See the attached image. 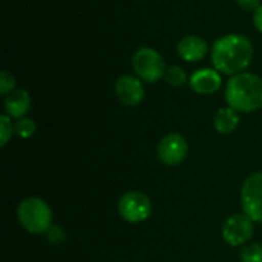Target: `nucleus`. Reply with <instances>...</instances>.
Instances as JSON below:
<instances>
[{"mask_svg":"<svg viewBox=\"0 0 262 262\" xmlns=\"http://www.w3.org/2000/svg\"><path fill=\"white\" fill-rule=\"evenodd\" d=\"M253 58V45L243 34H227L218 38L210 49L213 68L224 75L243 72Z\"/></svg>","mask_w":262,"mask_h":262,"instance_id":"f257e3e1","label":"nucleus"},{"mask_svg":"<svg viewBox=\"0 0 262 262\" xmlns=\"http://www.w3.org/2000/svg\"><path fill=\"white\" fill-rule=\"evenodd\" d=\"M226 101L236 112H255L262 107V78L252 72L232 75L226 86Z\"/></svg>","mask_w":262,"mask_h":262,"instance_id":"f03ea898","label":"nucleus"},{"mask_svg":"<svg viewBox=\"0 0 262 262\" xmlns=\"http://www.w3.org/2000/svg\"><path fill=\"white\" fill-rule=\"evenodd\" d=\"M17 216L25 230L34 235L48 233L52 227V212L41 198H26L17 209Z\"/></svg>","mask_w":262,"mask_h":262,"instance_id":"7ed1b4c3","label":"nucleus"},{"mask_svg":"<svg viewBox=\"0 0 262 262\" xmlns=\"http://www.w3.org/2000/svg\"><path fill=\"white\" fill-rule=\"evenodd\" d=\"M132 69L141 81L157 83L166 74L163 55L154 48H140L132 57Z\"/></svg>","mask_w":262,"mask_h":262,"instance_id":"20e7f679","label":"nucleus"},{"mask_svg":"<svg viewBox=\"0 0 262 262\" xmlns=\"http://www.w3.org/2000/svg\"><path fill=\"white\" fill-rule=\"evenodd\" d=\"M243 212L252 220L262 223V172L252 173L241 189Z\"/></svg>","mask_w":262,"mask_h":262,"instance_id":"39448f33","label":"nucleus"},{"mask_svg":"<svg viewBox=\"0 0 262 262\" xmlns=\"http://www.w3.org/2000/svg\"><path fill=\"white\" fill-rule=\"evenodd\" d=\"M152 204L141 192H127L118 201V213L127 223H141L150 216Z\"/></svg>","mask_w":262,"mask_h":262,"instance_id":"423d86ee","label":"nucleus"},{"mask_svg":"<svg viewBox=\"0 0 262 262\" xmlns=\"http://www.w3.org/2000/svg\"><path fill=\"white\" fill-rule=\"evenodd\" d=\"M253 223L246 213H238V215H232L230 218L226 220L224 226H223V238L224 241L232 246V247H239L243 244H246L255 232Z\"/></svg>","mask_w":262,"mask_h":262,"instance_id":"0eeeda50","label":"nucleus"},{"mask_svg":"<svg viewBox=\"0 0 262 262\" xmlns=\"http://www.w3.org/2000/svg\"><path fill=\"white\" fill-rule=\"evenodd\" d=\"M189 154V144L186 138L180 134H167L158 143L157 155L160 161L166 166L181 164Z\"/></svg>","mask_w":262,"mask_h":262,"instance_id":"6e6552de","label":"nucleus"},{"mask_svg":"<svg viewBox=\"0 0 262 262\" xmlns=\"http://www.w3.org/2000/svg\"><path fill=\"white\" fill-rule=\"evenodd\" d=\"M115 94L121 104L137 106L144 100L146 91L143 81L135 75H121L115 83Z\"/></svg>","mask_w":262,"mask_h":262,"instance_id":"1a4fd4ad","label":"nucleus"},{"mask_svg":"<svg viewBox=\"0 0 262 262\" xmlns=\"http://www.w3.org/2000/svg\"><path fill=\"white\" fill-rule=\"evenodd\" d=\"M189 83L193 92L200 95H210L220 91L223 80L221 74L215 68H201L190 75Z\"/></svg>","mask_w":262,"mask_h":262,"instance_id":"9d476101","label":"nucleus"},{"mask_svg":"<svg viewBox=\"0 0 262 262\" xmlns=\"http://www.w3.org/2000/svg\"><path fill=\"white\" fill-rule=\"evenodd\" d=\"M178 55L187 61V63H195L203 60L207 52H209V45L207 41L200 37V35H186L180 40L177 46Z\"/></svg>","mask_w":262,"mask_h":262,"instance_id":"9b49d317","label":"nucleus"},{"mask_svg":"<svg viewBox=\"0 0 262 262\" xmlns=\"http://www.w3.org/2000/svg\"><path fill=\"white\" fill-rule=\"evenodd\" d=\"M31 107V97L25 89H14L5 97V111L11 118H21Z\"/></svg>","mask_w":262,"mask_h":262,"instance_id":"f8f14e48","label":"nucleus"},{"mask_svg":"<svg viewBox=\"0 0 262 262\" xmlns=\"http://www.w3.org/2000/svg\"><path fill=\"white\" fill-rule=\"evenodd\" d=\"M213 124H215L216 132L224 134V135L232 134V132L238 127V124H239V115H238V112H236L235 109H232L230 106L221 107V109L216 112V115H215Z\"/></svg>","mask_w":262,"mask_h":262,"instance_id":"ddd939ff","label":"nucleus"},{"mask_svg":"<svg viewBox=\"0 0 262 262\" xmlns=\"http://www.w3.org/2000/svg\"><path fill=\"white\" fill-rule=\"evenodd\" d=\"M164 80L167 84L173 86V88H181L186 81H187V74H186V69L178 66V64H173V66H169L166 69V74H164Z\"/></svg>","mask_w":262,"mask_h":262,"instance_id":"4468645a","label":"nucleus"},{"mask_svg":"<svg viewBox=\"0 0 262 262\" xmlns=\"http://www.w3.org/2000/svg\"><path fill=\"white\" fill-rule=\"evenodd\" d=\"M35 132V123L34 120L28 117H21L14 123V134L18 135L20 138H31Z\"/></svg>","mask_w":262,"mask_h":262,"instance_id":"2eb2a0df","label":"nucleus"},{"mask_svg":"<svg viewBox=\"0 0 262 262\" xmlns=\"http://www.w3.org/2000/svg\"><path fill=\"white\" fill-rule=\"evenodd\" d=\"M239 256H241V262H262V246L256 243L246 244Z\"/></svg>","mask_w":262,"mask_h":262,"instance_id":"dca6fc26","label":"nucleus"},{"mask_svg":"<svg viewBox=\"0 0 262 262\" xmlns=\"http://www.w3.org/2000/svg\"><path fill=\"white\" fill-rule=\"evenodd\" d=\"M12 132H14V124L11 121V117L8 114L0 115V135H2L0 146L2 147H5L8 144L9 138L12 137Z\"/></svg>","mask_w":262,"mask_h":262,"instance_id":"f3484780","label":"nucleus"},{"mask_svg":"<svg viewBox=\"0 0 262 262\" xmlns=\"http://www.w3.org/2000/svg\"><path fill=\"white\" fill-rule=\"evenodd\" d=\"M14 89H15V78H14V75L9 71H2L0 72V94L6 97Z\"/></svg>","mask_w":262,"mask_h":262,"instance_id":"a211bd4d","label":"nucleus"},{"mask_svg":"<svg viewBox=\"0 0 262 262\" xmlns=\"http://www.w3.org/2000/svg\"><path fill=\"white\" fill-rule=\"evenodd\" d=\"M46 236H48V239H49L51 243H54V244H60V243L64 241V232H63L58 226H52V227L48 230Z\"/></svg>","mask_w":262,"mask_h":262,"instance_id":"6ab92c4d","label":"nucleus"},{"mask_svg":"<svg viewBox=\"0 0 262 262\" xmlns=\"http://www.w3.org/2000/svg\"><path fill=\"white\" fill-rule=\"evenodd\" d=\"M236 3L243 8V9H246V11H256L259 6H261V0H236Z\"/></svg>","mask_w":262,"mask_h":262,"instance_id":"aec40b11","label":"nucleus"},{"mask_svg":"<svg viewBox=\"0 0 262 262\" xmlns=\"http://www.w3.org/2000/svg\"><path fill=\"white\" fill-rule=\"evenodd\" d=\"M253 25L262 34V5L253 12Z\"/></svg>","mask_w":262,"mask_h":262,"instance_id":"412c9836","label":"nucleus"}]
</instances>
